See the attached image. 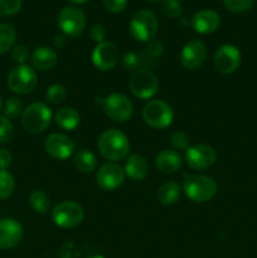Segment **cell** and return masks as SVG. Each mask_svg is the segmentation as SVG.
Segmentation results:
<instances>
[{"mask_svg":"<svg viewBox=\"0 0 257 258\" xmlns=\"http://www.w3.org/2000/svg\"><path fill=\"white\" fill-rule=\"evenodd\" d=\"M15 38H17L15 28L8 23H0V55L14 47Z\"/></svg>","mask_w":257,"mask_h":258,"instance_id":"obj_25","label":"cell"},{"mask_svg":"<svg viewBox=\"0 0 257 258\" xmlns=\"http://www.w3.org/2000/svg\"><path fill=\"white\" fill-rule=\"evenodd\" d=\"M141 58L140 55L136 54V53H126L125 55L122 57V66L126 71H138L140 70V66H141Z\"/></svg>","mask_w":257,"mask_h":258,"instance_id":"obj_35","label":"cell"},{"mask_svg":"<svg viewBox=\"0 0 257 258\" xmlns=\"http://www.w3.org/2000/svg\"><path fill=\"white\" fill-rule=\"evenodd\" d=\"M23 111H24V106H23L22 100L17 97L7 100V102L4 103V107H3L4 116L8 118H17L18 116L22 115Z\"/></svg>","mask_w":257,"mask_h":258,"instance_id":"obj_29","label":"cell"},{"mask_svg":"<svg viewBox=\"0 0 257 258\" xmlns=\"http://www.w3.org/2000/svg\"><path fill=\"white\" fill-rule=\"evenodd\" d=\"M3 107V100H2V96H0V110H2Z\"/></svg>","mask_w":257,"mask_h":258,"instance_id":"obj_43","label":"cell"},{"mask_svg":"<svg viewBox=\"0 0 257 258\" xmlns=\"http://www.w3.org/2000/svg\"><path fill=\"white\" fill-rule=\"evenodd\" d=\"M143 118L150 127L158 130L166 128L173 123V107L163 100H151L144 107Z\"/></svg>","mask_w":257,"mask_h":258,"instance_id":"obj_5","label":"cell"},{"mask_svg":"<svg viewBox=\"0 0 257 258\" xmlns=\"http://www.w3.org/2000/svg\"><path fill=\"white\" fill-rule=\"evenodd\" d=\"M12 58L18 64H24L29 58V50L25 45L18 44L12 48Z\"/></svg>","mask_w":257,"mask_h":258,"instance_id":"obj_36","label":"cell"},{"mask_svg":"<svg viewBox=\"0 0 257 258\" xmlns=\"http://www.w3.org/2000/svg\"><path fill=\"white\" fill-rule=\"evenodd\" d=\"M217 160V153L211 145L197 144L185 150V163L193 170H206Z\"/></svg>","mask_w":257,"mask_h":258,"instance_id":"obj_11","label":"cell"},{"mask_svg":"<svg viewBox=\"0 0 257 258\" xmlns=\"http://www.w3.org/2000/svg\"><path fill=\"white\" fill-rule=\"evenodd\" d=\"M32 64L35 70L49 71L54 68L58 63V55L54 49L49 47H38L32 53Z\"/></svg>","mask_w":257,"mask_h":258,"instance_id":"obj_20","label":"cell"},{"mask_svg":"<svg viewBox=\"0 0 257 258\" xmlns=\"http://www.w3.org/2000/svg\"><path fill=\"white\" fill-rule=\"evenodd\" d=\"M159 29V20L154 12L148 9L139 10L131 18L128 30L134 39L139 42H150L154 39Z\"/></svg>","mask_w":257,"mask_h":258,"instance_id":"obj_4","label":"cell"},{"mask_svg":"<svg viewBox=\"0 0 257 258\" xmlns=\"http://www.w3.org/2000/svg\"><path fill=\"white\" fill-rule=\"evenodd\" d=\"M103 5L110 13L118 14V13L125 10L126 5H127V0H103Z\"/></svg>","mask_w":257,"mask_h":258,"instance_id":"obj_37","label":"cell"},{"mask_svg":"<svg viewBox=\"0 0 257 258\" xmlns=\"http://www.w3.org/2000/svg\"><path fill=\"white\" fill-rule=\"evenodd\" d=\"M38 85V76L30 66L18 64L8 76V87L17 95H28Z\"/></svg>","mask_w":257,"mask_h":258,"instance_id":"obj_7","label":"cell"},{"mask_svg":"<svg viewBox=\"0 0 257 258\" xmlns=\"http://www.w3.org/2000/svg\"><path fill=\"white\" fill-rule=\"evenodd\" d=\"M44 150L55 160H66L75 153V143L63 134H52L44 141Z\"/></svg>","mask_w":257,"mask_h":258,"instance_id":"obj_16","label":"cell"},{"mask_svg":"<svg viewBox=\"0 0 257 258\" xmlns=\"http://www.w3.org/2000/svg\"><path fill=\"white\" fill-rule=\"evenodd\" d=\"M189 136L183 131H175L170 136V144L175 150H186L189 148Z\"/></svg>","mask_w":257,"mask_h":258,"instance_id":"obj_34","label":"cell"},{"mask_svg":"<svg viewBox=\"0 0 257 258\" xmlns=\"http://www.w3.org/2000/svg\"><path fill=\"white\" fill-rule=\"evenodd\" d=\"M242 54L236 45L223 44L214 54V67L222 75H231L241 66Z\"/></svg>","mask_w":257,"mask_h":258,"instance_id":"obj_12","label":"cell"},{"mask_svg":"<svg viewBox=\"0 0 257 258\" xmlns=\"http://www.w3.org/2000/svg\"><path fill=\"white\" fill-rule=\"evenodd\" d=\"M29 204L32 209L37 213L44 214L49 211L50 201L49 197L43 190H34L29 196Z\"/></svg>","mask_w":257,"mask_h":258,"instance_id":"obj_26","label":"cell"},{"mask_svg":"<svg viewBox=\"0 0 257 258\" xmlns=\"http://www.w3.org/2000/svg\"><path fill=\"white\" fill-rule=\"evenodd\" d=\"M65 37H55L54 38V45L55 47H58V48H60V47H63V44H65Z\"/></svg>","mask_w":257,"mask_h":258,"instance_id":"obj_41","label":"cell"},{"mask_svg":"<svg viewBox=\"0 0 257 258\" xmlns=\"http://www.w3.org/2000/svg\"><path fill=\"white\" fill-rule=\"evenodd\" d=\"M73 164H75L76 169L81 173H92L97 168V158L93 153L88 150H80L78 153L75 154L73 158Z\"/></svg>","mask_w":257,"mask_h":258,"instance_id":"obj_24","label":"cell"},{"mask_svg":"<svg viewBox=\"0 0 257 258\" xmlns=\"http://www.w3.org/2000/svg\"><path fill=\"white\" fill-rule=\"evenodd\" d=\"M183 165V158L175 150H161L155 158V166L164 174H174Z\"/></svg>","mask_w":257,"mask_h":258,"instance_id":"obj_19","label":"cell"},{"mask_svg":"<svg viewBox=\"0 0 257 258\" xmlns=\"http://www.w3.org/2000/svg\"><path fill=\"white\" fill-rule=\"evenodd\" d=\"M22 0H0V17L17 14L22 8Z\"/></svg>","mask_w":257,"mask_h":258,"instance_id":"obj_31","label":"cell"},{"mask_svg":"<svg viewBox=\"0 0 257 258\" xmlns=\"http://www.w3.org/2000/svg\"><path fill=\"white\" fill-rule=\"evenodd\" d=\"M67 97V91L59 83H54V85L49 86L45 91V100L47 102L52 103V105H58L62 103Z\"/></svg>","mask_w":257,"mask_h":258,"instance_id":"obj_28","label":"cell"},{"mask_svg":"<svg viewBox=\"0 0 257 258\" xmlns=\"http://www.w3.org/2000/svg\"><path fill=\"white\" fill-rule=\"evenodd\" d=\"M52 116V111L45 103H30L22 113V125L27 133L38 135L49 127Z\"/></svg>","mask_w":257,"mask_h":258,"instance_id":"obj_3","label":"cell"},{"mask_svg":"<svg viewBox=\"0 0 257 258\" xmlns=\"http://www.w3.org/2000/svg\"><path fill=\"white\" fill-rule=\"evenodd\" d=\"M14 135V126L5 116H0V144L9 143Z\"/></svg>","mask_w":257,"mask_h":258,"instance_id":"obj_32","label":"cell"},{"mask_svg":"<svg viewBox=\"0 0 257 258\" xmlns=\"http://www.w3.org/2000/svg\"><path fill=\"white\" fill-rule=\"evenodd\" d=\"M106 35H107V30H106V28L103 27L102 24H93L92 27L90 28V37L92 38L95 42L98 43H102L105 42V38Z\"/></svg>","mask_w":257,"mask_h":258,"instance_id":"obj_38","label":"cell"},{"mask_svg":"<svg viewBox=\"0 0 257 258\" xmlns=\"http://www.w3.org/2000/svg\"><path fill=\"white\" fill-rule=\"evenodd\" d=\"M15 188V181L12 174L0 169V199L9 198Z\"/></svg>","mask_w":257,"mask_h":258,"instance_id":"obj_27","label":"cell"},{"mask_svg":"<svg viewBox=\"0 0 257 258\" xmlns=\"http://www.w3.org/2000/svg\"><path fill=\"white\" fill-rule=\"evenodd\" d=\"M181 4L179 0H163L160 4V10L165 17L170 19L179 18L181 14Z\"/></svg>","mask_w":257,"mask_h":258,"instance_id":"obj_30","label":"cell"},{"mask_svg":"<svg viewBox=\"0 0 257 258\" xmlns=\"http://www.w3.org/2000/svg\"><path fill=\"white\" fill-rule=\"evenodd\" d=\"M97 148L101 155L112 163L123 160L130 153V143L127 138L117 128H110L101 134Z\"/></svg>","mask_w":257,"mask_h":258,"instance_id":"obj_1","label":"cell"},{"mask_svg":"<svg viewBox=\"0 0 257 258\" xmlns=\"http://www.w3.org/2000/svg\"><path fill=\"white\" fill-rule=\"evenodd\" d=\"M164 52V47L160 42L158 40H150L148 42V47H146V52L145 54H148V57L150 58H156L159 55L163 54Z\"/></svg>","mask_w":257,"mask_h":258,"instance_id":"obj_39","label":"cell"},{"mask_svg":"<svg viewBox=\"0 0 257 258\" xmlns=\"http://www.w3.org/2000/svg\"><path fill=\"white\" fill-rule=\"evenodd\" d=\"M125 170L126 176L134 181H140L148 176L149 173V164L143 156L140 155H130L126 159L125 163Z\"/></svg>","mask_w":257,"mask_h":258,"instance_id":"obj_21","label":"cell"},{"mask_svg":"<svg viewBox=\"0 0 257 258\" xmlns=\"http://www.w3.org/2000/svg\"><path fill=\"white\" fill-rule=\"evenodd\" d=\"M125 176V170L117 163L110 161L98 169L96 174V181L101 189L111 191L122 185Z\"/></svg>","mask_w":257,"mask_h":258,"instance_id":"obj_13","label":"cell"},{"mask_svg":"<svg viewBox=\"0 0 257 258\" xmlns=\"http://www.w3.org/2000/svg\"><path fill=\"white\" fill-rule=\"evenodd\" d=\"M54 121L60 128L67 131H73L80 126L81 115L73 107H62L55 112Z\"/></svg>","mask_w":257,"mask_h":258,"instance_id":"obj_22","label":"cell"},{"mask_svg":"<svg viewBox=\"0 0 257 258\" xmlns=\"http://www.w3.org/2000/svg\"><path fill=\"white\" fill-rule=\"evenodd\" d=\"M224 5L228 10L233 13H244L251 9L254 0H223Z\"/></svg>","mask_w":257,"mask_h":258,"instance_id":"obj_33","label":"cell"},{"mask_svg":"<svg viewBox=\"0 0 257 258\" xmlns=\"http://www.w3.org/2000/svg\"><path fill=\"white\" fill-rule=\"evenodd\" d=\"M13 164V155L8 149H0V169L7 170Z\"/></svg>","mask_w":257,"mask_h":258,"instance_id":"obj_40","label":"cell"},{"mask_svg":"<svg viewBox=\"0 0 257 258\" xmlns=\"http://www.w3.org/2000/svg\"><path fill=\"white\" fill-rule=\"evenodd\" d=\"M131 93L139 100H149L159 91V80L151 71L140 68L131 75L128 80Z\"/></svg>","mask_w":257,"mask_h":258,"instance_id":"obj_6","label":"cell"},{"mask_svg":"<svg viewBox=\"0 0 257 258\" xmlns=\"http://www.w3.org/2000/svg\"><path fill=\"white\" fill-rule=\"evenodd\" d=\"M208 57L207 45L202 40H191L184 45L180 53V62L189 71H196L203 66Z\"/></svg>","mask_w":257,"mask_h":258,"instance_id":"obj_15","label":"cell"},{"mask_svg":"<svg viewBox=\"0 0 257 258\" xmlns=\"http://www.w3.org/2000/svg\"><path fill=\"white\" fill-rule=\"evenodd\" d=\"M22 238L23 228L19 222L13 218L0 219V249L14 248Z\"/></svg>","mask_w":257,"mask_h":258,"instance_id":"obj_17","label":"cell"},{"mask_svg":"<svg viewBox=\"0 0 257 258\" xmlns=\"http://www.w3.org/2000/svg\"><path fill=\"white\" fill-rule=\"evenodd\" d=\"M85 218L83 208L76 202L66 201L57 204L52 211V221L59 228H75Z\"/></svg>","mask_w":257,"mask_h":258,"instance_id":"obj_8","label":"cell"},{"mask_svg":"<svg viewBox=\"0 0 257 258\" xmlns=\"http://www.w3.org/2000/svg\"><path fill=\"white\" fill-rule=\"evenodd\" d=\"M86 23L85 13L77 7H66L58 14V27L67 37L76 38L82 34Z\"/></svg>","mask_w":257,"mask_h":258,"instance_id":"obj_10","label":"cell"},{"mask_svg":"<svg viewBox=\"0 0 257 258\" xmlns=\"http://www.w3.org/2000/svg\"><path fill=\"white\" fill-rule=\"evenodd\" d=\"M102 107L106 115L115 122H126L133 117V102L122 93H111L103 98Z\"/></svg>","mask_w":257,"mask_h":258,"instance_id":"obj_9","label":"cell"},{"mask_svg":"<svg viewBox=\"0 0 257 258\" xmlns=\"http://www.w3.org/2000/svg\"><path fill=\"white\" fill-rule=\"evenodd\" d=\"M149 2H163V0H149Z\"/></svg>","mask_w":257,"mask_h":258,"instance_id":"obj_44","label":"cell"},{"mask_svg":"<svg viewBox=\"0 0 257 258\" xmlns=\"http://www.w3.org/2000/svg\"><path fill=\"white\" fill-rule=\"evenodd\" d=\"M68 2H70L71 4H75V5H81V4H85V3H87L88 0H68Z\"/></svg>","mask_w":257,"mask_h":258,"instance_id":"obj_42","label":"cell"},{"mask_svg":"<svg viewBox=\"0 0 257 258\" xmlns=\"http://www.w3.org/2000/svg\"><path fill=\"white\" fill-rule=\"evenodd\" d=\"M183 190L189 201L194 203H207L216 197L218 185L211 176L186 175L183 181Z\"/></svg>","mask_w":257,"mask_h":258,"instance_id":"obj_2","label":"cell"},{"mask_svg":"<svg viewBox=\"0 0 257 258\" xmlns=\"http://www.w3.org/2000/svg\"><path fill=\"white\" fill-rule=\"evenodd\" d=\"M118 48L112 42L98 43L92 52V63L101 72H107L115 68L118 62Z\"/></svg>","mask_w":257,"mask_h":258,"instance_id":"obj_14","label":"cell"},{"mask_svg":"<svg viewBox=\"0 0 257 258\" xmlns=\"http://www.w3.org/2000/svg\"><path fill=\"white\" fill-rule=\"evenodd\" d=\"M158 201L164 206H171L175 204L180 199L181 188L175 181H168L163 184L158 190Z\"/></svg>","mask_w":257,"mask_h":258,"instance_id":"obj_23","label":"cell"},{"mask_svg":"<svg viewBox=\"0 0 257 258\" xmlns=\"http://www.w3.org/2000/svg\"><path fill=\"white\" fill-rule=\"evenodd\" d=\"M191 25H193V29L199 34H211L219 28L221 18L213 10L204 9L194 14Z\"/></svg>","mask_w":257,"mask_h":258,"instance_id":"obj_18","label":"cell"}]
</instances>
